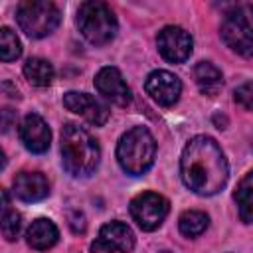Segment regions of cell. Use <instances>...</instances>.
Listing matches in <instances>:
<instances>
[{
    "instance_id": "cell-1",
    "label": "cell",
    "mask_w": 253,
    "mask_h": 253,
    "mask_svg": "<svg viewBox=\"0 0 253 253\" xmlns=\"http://www.w3.org/2000/svg\"><path fill=\"white\" fill-rule=\"evenodd\" d=\"M180 174L186 188L198 196L217 194L229 178V166L219 144L206 134L188 140L180 158Z\"/></svg>"
},
{
    "instance_id": "cell-2",
    "label": "cell",
    "mask_w": 253,
    "mask_h": 253,
    "mask_svg": "<svg viewBox=\"0 0 253 253\" xmlns=\"http://www.w3.org/2000/svg\"><path fill=\"white\" fill-rule=\"evenodd\" d=\"M99 142L87 128L75 123H67L61 128V162L71 176L93 174L99 164Z\"/></svg>"
},
{
    "instance_id": "cell-3",
    "label": "cell",
    "mask_w": 253,
    "mask_h": 253,
    "mask_svg": "<svg viewBox=\"0 0 253 253\" xmlns=\"http://www.w3.org/2000/svg\"><path fill=\"white\" fill-rule=\"evenodd\" d=\"M156 158V140L146 126H132L117 144V160L126 174H144Z\"/></svg>"
},
{
    "instance_id": "cell-4",
    "label": "cell",
    "mask_w": 253,
    "mask_h": 253,
    "mask_svg": "<svg viewBox=\"0 0 253 253\" xmlns=\"http://www.w3.org/2000/svg\"><path fill=\"white\" fill-rule=\"evenodd\" d=\"M77 26L81 36L93 45H105L117 36L119 24L113 10L105 2H83L77 10Z\"/></svg>"
},
{
    "instance_id": "cell-5",
    "label": "cell",
    "mask_w": 253,
    "mask_h": 253,
    "mask_svg": "<svg viewBox=\"0 0 253 253\" xmlns=\"http://www.w3.org/2000/svg\"><path fill=\"white\" fill-rule=\"evenodd\" d=\"M61 14L53 2L26 0L16 10V22L20 30L30 38H45L59 26Z\"/></svg>"
},
{
    "instance_id": "cell-6",
    "label": "cell",
    "mask_w": 253,
    "mask_h": 253,
    "mask_svg": "<svg viewBox=\"0 0 253 253\" xmlns=\"http://www.w3.org/2000/svg\"><path fill=\"white\" fill-rule=\"evenodd\" d=\"M130 215L142 231H154L162 225L170 211V204L162 194L142 192L130 200Z\"/></svg>"
},
{
    "instance_id": "cell-7",
    "label": "cell",
    "mask_w": 253,
    "mask_h": 253,
    "mask_svg": "<svg viewBox=\"0 0 253 253\" xmlns=\"http://www.w3.org/2000/svg\"><path fill=\"white\" fill-rule=\"evenodd\" d=\"M223 43L243 57L253 55V28L241 10H231L223 16L219 28Z\"/></svg>"
},
{
    "instance_id": "cell-8",
    "label": "cell",
    "mask_w": 253,
    "mask_h": 253,
    "mask_svg": "<svg viewBox=\"0 0 253 253\" xmlns=\"http://www.w3.org/2000/svg\"><path fill=\"white\" fill-rule=\"evenodd\" d=\"M160 55L170 63H184L192 53V36L180 26H166L156 38Z\"/></svg>"
},
{
    "instance_id": "cell-9",
    "label": "cell",
    "mask_w": 253,
    "mask_h": 253,
    "mask_svg": "<svg viewBox=\"0 0 253 253\" xmlns=\"http://www.w3.org/2000/svg\"><path fill=\"white\" fill-rule=\"evenodd\" d=\"M63 105H65V109L83 117L87 123H91L95 126L105 125L107 119H109V107L105 103H101L99 99H95L93 95H89V93L67 91L63 95Z\"/></svg>"
},
{
    "instance_id": "cell-10",
    "label": "cell",
    "mask_w": 253,
    "mask_h": 253,
    "mask_svg": "<svg viewBox=\"0 0 253 253\" xmlns=\"http://www.w3.org/2000/svg\"><path fill=\"white\" fill-rule=\"evenodd\" d=\"M144 89L146 93L162 107H170L174 105L178 99H180V93H182V83L180 79L166 71V69H156L152 71L148 77H146V83H144Z\"/></svg>"
},
{
    "instance_id": "cell-11",
    "label": "cell",
    "mask_w": 253,
    "mask_h": 253,
    "mask_svg": "<svg viewBox=\"0 0 253 253\" xmlns=\"http://www.w3.org/2000/svg\"><path fill=\"white\" fill-rule=\"evenodd\" d=\"M95 87L107 101L119 107H125L130 103V89L123 79V73L113 65L99 69V73L95 75Z\"/></svg>"
},
{
    "instance_id": "cell-12",
    "label": "cell",
    "mask_w": 253,
    "mask_h": 253,
    "mask_svg": "<svg viewBox=\"0 0 253 253\" xmlns=\"http://www.w3.org/2000/svg\"><path fill=\"white\" fill-rule=\"evenodd\" d=\"M20 138L24 142V146L34 152V154H42L49 148V142H51V130L47 126V123L36 115V113H30L24 117L22 125H20Z\"/></svg>"
},
{
    "instance_id": "cell-13",
    "label": "cell",
    "mask_w": 253,
    "mask_h": 253,
    "mask_svg": "<svg viewBox=\"0 0 253 253\" xmlns=\"http://www.w3.org/2000/svg\"><path fill=\"white\" fill-rule=\"evenodd\" d=\"M14 194L22 202H40L49 194V184L42 172H20L14 178Z\"/></svg>"
},
{
    "instance_id": "cell-14",
    "label": "cell",
    "mask_w": 253,
    "mask_h": 253,
    "mask_svg": "<svg viewBox=\"0 0 253 253\" xmlns=\"http://www.w3.org/2000/svg\"><path fill=\"white\" fill-rule=\"evenodd\" d=\"M59 239V231L55 227V223L47 217H40L36 221L30 223L28 231H26V241L32 249H38V251H43V249H49L57 243Z\"/></svg>"
},
{
    "instance_id": "cell-15",
    "label": "cell",
    "mask_w": 253,
    "mask_h": 253,
    "mask_svg": "<svg viewBox=\"0 0 253 253\" xmlns=\"http://www.w3.org/2000/svg\"><path fill=\"white\" fill-rule=\"evenodd\" d=\"M99 237H103L105 241H109L121 253H130L134 249V233L123 221H109V223H105L101 227Z\"/></svg>"
},
{
    "instance_id": "cell-16",
    "label": "cell",
    "mask_w": 253,
    "mask_h": 253,
    "mask_svg": "<svg viewBox=\"0 0 253 253\" xmlns=\"http://www.w3.org/2000/svg\"><path fill=\"white\" fill-rule=\"evenodd\" d=\"M194 81L204 95H217L223 85V75L211 61H200L194 67Z\"/></svg>"
},
{
    "instance_id": "cell-17",
    "label": "cell",
    "mask_w": 253,
    "mask_h": 253,
    "mask_svg": "<svg viewBox=\"0 0 253 253\" xmlns=\"http://www.w3.org/2000/svg\"><path fill=\"white\" fill-rule=\"evenodd\" d=\"M233 200L243 223H253V170L247 172L233 192Z\"/></svg>"
},
{
    "instance_id": "cell-18",
    "label": "cell",
    "mask_w": 253,
    "mask_h": 253,
    "mask_svg": "<svg viewBox=\"0 0 253 253\" xmlns=\"http://www.w3.org/2000/svg\"><path fill=\"white\" fill-rule=\"evenodd\" d=\"M24 75L26 79L36 87H47L53 79V65L47 59L42 57H30L24 63Z\"/></svg>"
},
{
    "instance_id": "cell-19",
    "label": "cell",
    "mask_w": 253,
    "mask_h": 253,
    "mask_svg": "<svg viewBox=\"0 0 253 253\" xmlns=\"http://www.w3.org/2000/svg\"><path fill=\"white\" fill-rule=\"evenodd\" d=\"M210 223V217L204 213V211H198V210H186L180 219H178V227H180V233L186 235V237H198L206 231Z\"/></svg>"
},
{
    "instance_id": "cell-20",
    "label": "cell",
    "mask_w": 253,
    "mask_h": 253,
    "mask_svg": "<svg viewBox=\"0 0 253 253\" xmlns=\"http://www.w3.org/2000/svg\"><path fill=\"white\" fill-rule=\"evenodd\" d=\"M22 53V43L18 36L10 28L0 30V59L2 61H14Z\"/></svg>"
},
{
    "instance_id": "cell-21",
    "label": "cell",
    "mask_w": 253,
    "mask_h": 253,
    "mask_svg": "<svg viewBox=\"0 0 253 253\" xmlns=\"http://www.w3.org/2000/svg\"><path fill=\"white\" fill-rule=\"evenodd\" d=\"M20 227H22V217L16 210H10L6 208L2 211V235L8 239V241H14L20 233Z\"/></svg>"
},
{
    "instance_id": "cell-22",
    "label": "cell",
    "mask_w": 253,
    "mask_h": 253,
    "mask_svg": "<svg viewBox=\"0 0 253 253\" xmlns=\"http://www.w3.org/2000/svg\"><path fill=\"white\" fill-rule=\"evenodd\" d=\"M233 97H235V101H237L243 109L253 111V81H247V83L239 85V87L235 89Z\"/></svg>"
},
{
    "instance_id": "cell-23",
    "label": "cell",
    "mask_w": 253,
    "mask_h": 253,
    "mask_svg": "<svg viewBox=\"0 0 253 253\" xmlns=\"http://www.w3.org/2000/svg\"><path fill=\"white\" fill-rule=\"evenodd\" d=\"M67 219H69V227H71L73 233H83L85 231V215L81 211H69Z\"/></svg>"
},
{
    "instance_id": "cell-24",
    "label": "cell",
    "mask_w": 253,
    "mask_h": 253,
    "mask_svg": "<svg viewBox=\"0 0 253 253\" xmlns=\"http://www.w3.org/2000/svg\"><path fill=\"white\" fill-rule=\"evenodd\" d=\"M91 253H115V247L109 241H105L103 237H97L91 243Z\"/></svg>"
}]
</instances>
